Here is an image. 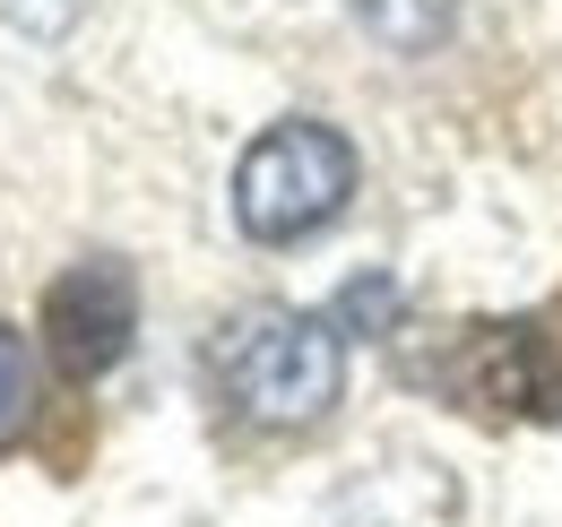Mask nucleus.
Masks as SVG:
<instances>
[{"mask_svg":"<svg viewBox=\"0 0 562 527\" xmlns=\"http://www.w3.org/2000/svg\"><path fill=\"white\" fill-rule=\"evenodd\" d=\"M216 381L243 415L260 424H312L338 406V381H347V355H338V329L312 321V312H285V303H260L243 312L234 329L216 337Z\"/></svg>","mask_w":562,"mask_h":527,"instance_id":"f257e3e1","label":"nucleus"},{"mask_svg":"<svg viewBox=\"0 0 562 527\" xmlns=\"http://www.w3.org/2000/svg\"><path fill=\"white\" fill-rule=\"evenodd\" d=\"M355 191V147L321 122H278L251 138V156L234 165V225L251 243H303L321 234Z\"/></svg>","mask_w":562,"mask_h":527,"instance_id":"f03ea898","label":"nucleus"},{"mask_svg":"<svg viewBox=\"0 0 562 527\" xmlns=\"http://www.w3.org/2000/svg\"><path fill=\"white\" fill-rule=\"evenodd\" d=\"M131 329H139V285L122 260H87L70 268L53 294H44V346L70 381H95L131 355Z\"/></svg>","mask_w":562,"mask_h":527,"instance_id":"7ed1b4c3","label":"nucleus"},{"mask_svg":"<svg viewBox=\"0 0 562 527\" xmlns=\"http://www.w3.org/2000/svg\"><path fill=\"white\" fill-rule=\"evenodd\" d=\"M35 415V363H26V337L0 329V441H18Z\"/></svg>","mask_w":562,"mask_h":527,"instance_id":"20e7f679","label":"nucleus"}]
</instances>
